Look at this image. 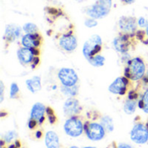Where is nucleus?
Returning <instances> with one entry per match:
<instances>
[{
  "instance_id": "f257e3e1",
  "label": "nucleus",
  "mask_w": 148,
  "mask_h": 148,
  "mask_svg": "<svg viewBox=\"0 0 148 148\" xmlns=\"http://www.w3.org/2000/svg\"><path fill=\"white\" fill-rule=\"evenodd\" d=\"M146 64L141 57H134L127 62L124 69V76L130 81H140L146 75Z\"/></svg>"
},
{
  "instance_id": "f03ea898",
  "label": "nucleus",
  "mask_w": 148,
  "mask_h": 148,
  "mask_svg": "<svg viewBox=\"0 0 148 148\" xmlns=\"http://www.w3.org/2000/svg\"><path fill=\"white\" fill-rule=\"evenodd\" d=\"M102 49V39L99 35H93L83 44L82 54L87 60L98 55Z\"/></svg>"
},
{
  "instance_id": "7ed1b4c3",
  "label": "nucleus",
  "mask_w": 148,
  "mask_h": 148,
  "mask_svg": "<svg viewBox=\"0 0 148 148\" xmlns=\"http://www.w3.org/2000/svg\"><path fill=\"white\" fill-rule=\"evenodd\" d=\"M64 131L67 135L70 137H79L84 131V125L82 120L76 115L69 117L64 124Z\"/></svg>"
},
{
  "instance_id": "20e7f679",
  "label": "nucleus",
  "mask_w": 148,
  "mask_h": 148,
  "mask_svg": "<svg viewBox=\"0 0 148 148\" xmlns=\"http://www.w3.org/2000/svg\"><path fill=\"white\" fill-rule=\"evenodd\" d=\"M84 132L87 137L92 141L101 140L105 137L106 130L101 124L87 121L84 124Z\"/></svg>"
},
{
  "instance_id": "39448f33",
  "label": "nucleus",
  "mask_w": 148,
  "mask_h": 148,
  "mask_svg": "<svg viewBox=\"0 0 148 148\" xmlns=\"http://www.w3.org/2000/svg\"><path fill=\"white\" fill-rule=\"evenodd\" d=\"M58 79L64 87H73L78 83V75L77 73L70 68H62L57 74Z\"/></svg>"
},
{
  "instance_id": "423d86ee",
  "label": "nucleus",
  "mask_w": 148,
  "mask_h": 148,
  "mask_svg": "<svg viewBox=\"0 0 148 148\" xmlns=\"http://www.w3.org/2000/svg\"><path fill=\"white\" fill-rule=\"evenodd\" d=\"M130 138L136 144H146L148 141V127L143 123L135 124L130 132Z\"/></svg>"
},
{
  "instance_id": "0eeeda50",
  "label": "nucleus",
  "mask_w": 148,
  "mask_h": 148,
  "mask_svg": "<svg viewBox=\"0 0 148 148\" xmlns=\"http://www.w3.org/2000/svg\"><path fill=\"white\" fill-rule=\"evenodd\" d=\"M110 10L111 9L103 5L98 1H96L94 4L88 6L84 9V12L87 16H88L89 17L95 18L96 20L106 17L109 14Z\"/></svg>"
},
{
  "instance_id": "6e6552de",
  "label": "nucleus",
  "mask_w": 148,
  "mask_h": 148,
  "mask_svg": "<svg viewBox=\"0 0 148 148\" xmlns=\"http://www.w3.org/2000/svg\"><path fill=\"white\" fill-rule=\"evenodd\" d=\"M77 37L72 31L62 34L59 38V46L66 52H73L77 48Z\"/></svg>"
},
{
  "instance_id": "1a4fd4ad",
  "label": "nucleus",
  "mask_w": 148,
  "mask_h": 148,
  "mask_svg": "<svg viewBox=\"0 0 148 148\" xmlns=\"http://www.w3.org/2000/svg\"><path fill=\"white\" fill-rule=\"evenodd\" d=\"M130 80L125 76L117 77L108 87V91L114 95H125L128 90Z\"/></svg>"
},
{
  "instance_id": "9d476101",
  "label": "nucleus",
  "mask_w": 148,
  "mask_h": 148,
  "mask_svg": "<svg viewBox=\"0 0 148 148\" xmlns=\"http://www.w3.org/2000/svg\"><path fill=\"white\" fill-rule=\"evenodd\" d=\"M118 26L121 33L133 35L137 31V19L134 16H121L119 19Z\"/></svg>"
},
{
  "instance_id": "9b49d317",
  "label": "nucleus",
  "mask_w": 148,
  "mask_h": 148,
  "mask_svg": "<svg viewBox=\"0 0 148 148\" xmlns=\"http://www.w3.org/2000/svg\"><path fill=\"white\" fill-rule=\"evenodd\" d=\"M82 108L80 105L79 101L75 97H69V99L66 100L63 105L64 114L69 118L78 115L82 112Z\"/></svg>"
},
{
  "instance_id": "f8f14e48",
  "label": "nucleus",
  "mask_w": 148,
  "mask_h": 148,
  "mask_svg": "<svg viewBox=\"0 0 148 148\" xmlns=\"http://www.w3.org/2000/svg\"><path fill=\"white\" fill-rule=\"evenodd\" d=\"M131 36L132 35L121 33L118 36H116L114 40V47L115 50L119 53L126 54L131 46Z\"/></svg>"
},
{
  "instance_id": "ddd939ff",
  "label": "nucleus",
  "mask_w": 148,
  "mask_h": 148,
  "mask_svg": "<svg viewBox=\"0 0 148 148\" xmlns=\"http://www.w3.org/2000/svg\"><path fill=\"white\" fill-rule=\"evenodd\" d=\"M22 31H23V28H21L17 24H15V23L7 24L5 27V30H4L3 39L5 40L6 42L11 43L15 42L16 39L23 36Z\"/></svg>"
},
{
  "instance_id": "4468645a",
  "label": "nucleus",
  "mask_w": 148,
  "mask_h": 148,
  "mask_svg": "<svg viewBox=\"0 0 148 148\" xmlns=\"http://www.w3.org/2000/svg\"><path fill=\"white\" fill-rule=\"evenodd\" d=\"M42 37L38 32L35 34H25L22 36L21 39L22 46L29 49L39 48L42 44Z\"/></svg>"
},
{
  "instance_id": "2eb2a0df",
  "label": "nucleus",
  "mask_w": 148,
  "mask_h": 148,
  "mask_svg": "<svg viewBox=\"0 0 148 148\" xmlns=\"http://www.w3.org/2000/svg\"><path fill=\"white\" fill-rule=\"evenodd\" d=\"M16 56L19 61V62L23 65H29L32 63L33 59L35 57V55L33 54L31 49L25 48V47H21L17 49L16 52Z\"/></svg>"
},
{
  "instance_id": "dca6fc26",
  "label": "nucleus",
  "mask_w": 148,
  "mask_h": 148,
  "mask_svg": "<svg viewBox=\"0 0 148 148\" xmlns=\"http://www.w3.org/2000/svg\"><path fill=\"white\" fill-rule=\"evenodd\" d=\"M46 113L45 106L41 102H36L33 105L30 111V119L39 121L41 119L44 118V114Z\"/></svg>"
},
{
  "instance_id": "f3484780",
  "label": "nucleus",
  "mask_w": 148,
  "mask_h": 148,
  "mask_svg": "<svg viewBox=\"0 0 148 148\" xmlns=\"http://www.w3.org/2000/svg\"><path fill=\"white\" fill-rule=\"evenodd\" d=\"M25 83L28 90L30 91L32 94H36L42 89V81L40 76L38 75L33 76L32 78L26 80Z\"/></svg>"
},
{
  "instance_id": "a211bd4d",
  "label": "nucleus",
  "mask_w": 148,
  "mask_h": 148,
  "mask_svg": "<svg viewBox=\"0 0 148 148\" xmlns=\"http://www.w3.org/2000/svg\"><path fill=\"white\" fill-rule=\"evenodd\" d=\"M44 141L47 148H60L59 137L54 131H49L46 133Z\"/></svg>"
},
{
  "instance_id": "6ab92c4d",
  "label": "nucleus",
  "mask_w": 148,
  "mask_h": 148,
  "mask_svg": "<svg viewBox=\"0 0 148 148\" xmlns=\"http://www.w3.org/2000/svg\"><path fill=\"white\" fill-rule=\"evenodd\" d=\"M101 124L102 125V127H104L106 132L111 133L114 129L113 119L110 116H108V115H105V116H103L101 119Z\"/></svg>"
},
{
  "instance_id": "aec40b11",
  "label": "nucleus",
  "mask_w": 148,
  "mask_h": 148,
  "mask_svg": "<svg viewBox=\"0 0 148 148\" xmlns=\"http://www.w3.org/2000/svg\"><path fill=\"white\" fill-rule=\"evenodd\" d=\"M136 108H137V101H136V100L127 99L125 101V103H124L123 109H124V112L127 114H134V112L136 110Z\"/></svg>"
},
{
  "instance_id": "412c9836",
  "label": "nucleus",
  "mask_w": 148,
  "mask_h": 148,
  "mask_svg": "<svg viewBox=\"0 0 148 148\" xmlns=\"http://www.w3.org/2000/svg\"><path fill=\"white\" fill-rule=\"evenodd\" d=\"M78 89H79V88H78L77 85L73 86V87H64V86H62L61 91H62V93L63 95H65L68 97H75L78 94Z\"/></svg>"
},
{
  "instance_id": "4be33fe9",
  "label": "nucleus",
  "mask_w": 148,
  "mask_h": 148,
  "mask_svg": "<svg viewBox=\"0 0 148 148\" xmlns=\"http://www.w3.org/2000/svg\"><path fill=\"white\" fill-rule=\"evenodd\" d=\"M88 62L90 63V65H92L93 67H96V68H99V67H102L104 64H105V62H106V59L104 56H101V55H96L94 57L90 58L89 60H88Z\"/></svg>"
},
{
  "instance_id": "5701e85b",
  "label": "nucleus",
  "mask_w": 148,
  "mask_h": 148,
  "mask_svg": "<svg viewBox=\"0 0 148 148\" xmlns=\"http://www.w3.org/2000/svg\"><path fill=\"white\" fill-rule=\"evenodd\" d=\"M23 31L25 34H35L38 32V27L33 23H26L23 26Z\"/></svg>"
},
{
  "instance_id": "b1692460",
  "label": "nucleus",
  "mask_w": 148,
  "mask_h": 148,
  "mask_svg": "<svg viewBox=\"0 0 148 148\" xmlns=\"http://www.w3.org/2000/svg\"><path fill=\"white\" fill-rule=\"evenodd\" d=\"M19 95V87L16 82H12L10 88V97L11 99L17 98Z\"/></svg>"
},
{
  "instance_id": "393cba45",
  "label": "nucleus",
  "mask_w": 148,
  "mask_h": 148,
  "mask_svg": "<svg viewBox=\"0 0 148 148\" xmlns=\"http://www.w3.org/2000/svg\"><path fill=\"white\" fill-rule=\"evenodd\" d=\"M16 137H17V134H16V131H13V130L8 131L4 134V136H3V141L5 143H10L11 141H13L14 140H16Z\"/></svg>"
},
{
  "instance_id": "a878e982",
  "label": "nucleus",
  "mask_w": 148,
  "mask_h": 148,
  "mask_svg": "<svg viewBox=\"0 0 148 148\" xmlns=\"http://www.w3.org/2000/svg\"><path fill=\"white\" fill-rule=\"evenodd\" d=\"M141 100L143 101V111L148 114V88H146L142 97H141Z\"/></svg>"
},
{
  "instance_id": "bb28decb",
  "label": "nucleus",
  "mask_w": 148,
  "mask_h": 148,
  "mask_svg": "<svg viewBox=\"0 0 148 148\" xmlns=\"http://www.w3.org/2000/svg\"><path fill=\"white\" fill-rule=\"evenodd\" d=\"M84 24H85V26L88 27V28H94V27H95V26L98 25V22H97V20L95 19V18L88 17V18L85 19Z\"/></svg>"
},
{
  "instance_id": "cd10ccee",
  "label": "nucleus",
  "mask_w": 148,
  "mask_h": 148,
  "mask_svg": "<svg viewBox=\"0 0 148 148\" xmlns=\"http://www.w3.org/2000/svg\"><path fill=\"white\" fill-rule=\"evenodd\" d=\"M137 23H138V26H140V28H145L147 25V21L144 16H140L137 19Z\"/></svg>"
},
{
  "instance_id": "c85d7f7f",
  "label": "nucleus",
  "mask_w": 148,
  "mask_h": 148,
  "mask_svg": "<svg viewBox=\"0 0 148 148\" xmlns=\"http://www.w3.org/2000/svg\"><path fill=\"white\" fill-rule=\"evenodd\" d=\"M139 97V94L134 90H130L128 93V99L130 100H137Z\"/></svg>"
},
{
  "instance_id": "c756f323",
  "label": "nucleus",
  "mask_w": 148,
  "mask_h": 148,
  "mask_svg": "<svg viewBox=\"0 0 148 148\" xmlns=\"http://www.w3.org/2000/svg\"><path fill=\"white\" fill-rule=\"evenodd\" d=\"M38 124V121H36V120H33V119H29V122H28V127L29 129H34Z\"/></svg>"
},
{
  "instance_id": "7c9ffc66",
  "label": "nucleus",
  "mask_w": 148,
  "mask_h": 148,
  "mask_svg": "<svg viewBox=\"0 0 148 148\" xmlns=\"http://www.w3.org/2000/svg\"><path fill=\"white\" fill-rule=\"evenodd\" d=\"M3 93H4V85L3 82H0V102H3Z\"/></svg>"
},
{
  "instance_id": "2f4dec72",
  "label": "nucleus",
  "mask_w": 148,
  "mask_h": 148,
  "mask_svg": "<svg viewBox=\"0 0 148 148\" xmlns=\"http://www.w3.org/2000/svg\"><path fill=\"white\" fill-rule=\"evenodd\" d=\"M39 63H40V58L38 56H35L34 59H33V62L31 63V68L32 69H35L36 66L39 65Z\"/></svg>"
},
{
  "instance_id": "473e14b6",
  "label": "nucleus",
  "mask_w": 148,
  "mask_h": 148,
  "mask_svg": "<svg viewBox=\"0 0 148 148\" xmlns=\"http://www.w3.org/2000/svg\"><path fill=\"white\" fill-rule=\"evenodd\" d=\"M141 82H142V83H143L145 86H147V88H148V71L146 72V75H145L144 77L141 79Z\"/></svg>"
},
{
  "instance_id": "72a5a7b5",
  "label": "nucleus",
  "mask_w": 148,
  "mask_h": 148,
  "mask_svg": "<svg viewBox=\"0 0 148 148\" xmlns=\"http://www.w3.org/2000/svg\"><path fill=\"white\" fill-rule=\"evenodd\" d=\"M48 118H49V121L50 124L56 123V116L55 115V114H50V115H48Z\"/></svg>"
},
{
  "instance_id": "f704fd0d",
  "label": "nucleus",
  "mask_w": 148,
  "mask_h": 148,
  "mask_svg": "<svg viewBox=\"0 0 148 148\" xmlns=\"http://www.w3.org/2000/svg\"><path fill=\"white\" fill-rule=\"evenodd\" d=\"M117 148H134L132 146L128 145V144H125V143H121L118 145Z\"/></svg>"
},
{
  "instance_id": "c9c22d12",
  "label": "nucleus",
  "mask_w": 148,
  "mask_h": 148,
  "mask_svg": "<svg viewBox=\"0 0 148 148\" xmlns=\"http://www.w3.org/2000/svg\"><path fill=\"white\" fill-rule=\"evenodd\" d=\"M35 135H36V139H40V138L42 136V132H41V131H37V132L36 133V134H35Z\"/></svg>"
},
{
  "instance_id": "e433bc0d",
  "label": "nucleus",
  "mask_w": 148,
  "mask_h": 148,
  "mask_svg": "<svg viewBox=\"0 0 148 148\" xmlns=\"http://www.w3.org/2000/svg\"><path fill=\"white\" fill-rule=\"evenodd\" d=\"M134 1L135 0H122V2L124 3H127V4H131V3H134Z\"/></svg>"
},
{
  "instance_id": "4c0bfd02",
  "label": "nucleus",
  "mask_w": 148,
  "mask_h": 148,
  "mask_svg": "<svg viewBox=\"0 0 148 148\" xmlns=\"http://www.w3.org/2000/svg\"><path fill=\"white\" fill-rule=\"evenodd\" d=\"M8 148H17V147H16V145H15V143H14V144H12V145L9 146Z\"/></svg>"
},
{
  "instance_id": "58836bf2",
  "label": "nucleus",
  "mask_w": 148,
  "mask_h": 148,
  "mask_svg": "<svg viewBox=\"0 0 148 148\" xmlns=\"http://www.w3.org/2000/svg\"><path fill=\"white\" fill-rule=\"evenodd\" d=\"M146 33H147V35L148 36V23L147 25V27H146Z\"/></svg>"
},
{
  "instance_id": "ea45409f",
  "label": "nucleus",
  "mask_w": 148,
  "mask_h": 148,
  "mask_svg": "<svg viewBox=\"0 0 148 148\" xmlns=\"http://www.w3.org/2000/svg\"><path fill=\"white\" fill-rule=\"evenodd\" d=\"M74 1H76V2H78V3H82V2H83V1H85V0H74Z\"/></svg>"
},
{
  "instance_id": "a19ab883",
  "label": "nucleus",
  "mask_w": 148,
  "mask_h": 148,
  "mask_svg": "<svg viewBox=\"0 0 148 148\" xmlns=\"http://www.w3.org/2000/svg\"><path fill=\"white\" fill-rule=\"evenodd\" d=\"M83 148H96V147H85Z\"/></svg>"
},
{
  "instance_id": "79ce46f5",
  "label": "nucleus",
  "mask_w": 148,
  "mask_h": 148,
  "mask_svg": "<svg viewBox=\"0 0 148 148\" xmlns=\"http://www.w3.org/2000/svg\"><path fill=\"white\" fill-rule=\"evenodd\" d=\"M69 148H79L78 147H75V146H73V147H70Z\"/></svg>"
}]
</instances>
